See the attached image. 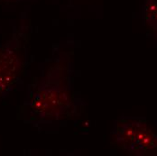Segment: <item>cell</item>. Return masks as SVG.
<instances>
[{
  "mask_svg": "<svg viewBox=\"0 0 157 156\" xmlns=\"http://www.w3.org/2000/svg\"><path fill=\"white\" fill-rule=\"evenodd\" d=\"M67 81L61 65L50 68L30 95L29 104L33 112L45 120L63 117L71 104Z\"/></svg>",
  "mask_w": 157,
  "mask_h": 156,
  "instance_id": "cell-1",
  "label": "cell"
},
{
  "mask_svg": "<svg viewBox=\"0 0 157 156\" xmlns=\"http://www.w3.org/2000/svg\"><path fill=\"white\" fill-rule=\"evenodd\" d=\"M117 145L130 154L148 155L157 153V135L144 118H122L116 124Z\"/></svg>",
  "mask_w": 157,
  "mask_h": 156,
  "instance_id": "cell-2",
  "label": "cell"
},
{
  "mask_svg": "<svg viewBox=\"0 0 157 156\" xmlns=\"http://www.w3.org/2000/svg\"><path fill=\"white\" fill-rule=\"evenodd\" d=\"M17 37L0 46V96L6 94L20 75L22 60Z\"/></svg>",
  "mask_w": 157,
  "mask_h": 156,
  "instance_id": "cell-3",
  "label": "cell"
},
{
  "mask_svg": "<svg viewBox=\"0 0 157 156\" xmlns=\"http://www.w3.org/2000/svg\"><path fill=\"white\" fill-rule=\"evenodd\" d=\"M7 1H11V0H7ZM14 1H18V0H14Z\"/></svg>",
  "mask_w": 157,
  "mask_h": 156,
  "instance_id": "cell-4",
  "label": "cell"
}]
</instances>
